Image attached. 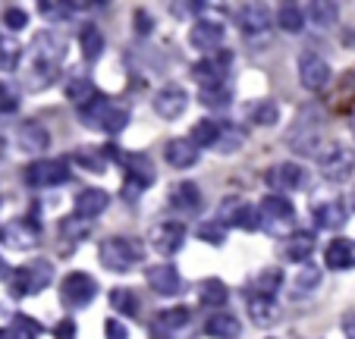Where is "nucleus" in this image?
Wrapping results in <instances>:
<instances>
[{
	"mask_svg": "<svg viewBox=\"0 0 355 339\" xmlns=\"http://www.w3.org/2000/svg\"><path fill=\"white\" fill-rule=\"evenodd\" d=\"M135 32H139V35L155 32V19H148L145 10H139V13H135Z\"/></svg>",
	"mask_w": 355,
	"mask_h": 339,
	"instance_id": "54",
	"label": "nucleus"
},
{
	"mask_svg": "<svg viewBox=\"0 0 355 339\" xmlns=\"http://www.w3.org/2000/svg\"><path fill=\"white\" fill-rule=\"evenodd\" d=\"M230 67H233V53H230V51L208 53V57H201V60L192 67V79L198 82V88H217V85H227Z\"/></svg>",
	"mask_w": 355,
	"mask_h": 339,
	"instance_id": "9",
	"label": "nucleus"
},
{
	"mask_svg": "<svg viewBox=\"0 0 355 339\" xmlns=\"http://www.w3.org/2000/svg\"><path fill=\"white\" fill-rule=\"evenodd\" d=\"M318 170L327 182H349L355 173V148L334 141L324 151H318Z\"/></svg>",
	"mask_w": 355,
	"mask_h": 339,
	"instance_id": "7",
	"label": "nucleus"
},
{
	"mask_svg": "<svg viewBox=\"0 0 355 339\" xmlns=\"http://www.w3.org/2000/svg\"><path fill=\"white\" fill-rule=\"evenodd\" d=\"M305 16H309V22H315L318 28H334L336 19H340V7L327 3V0H315V3L305 7Z\"/></svg>",
	"mask_w": 355,
	"mask_h": 339,
	"instance_id": "35",
	"label": "nucleus"
},
{
	"mask_svg": "<svg viewBox=\"0 0 355 339\" xmlns=\"http://www.w3.org/2000/svg\"><path fill=\"white\" fill-rule=\"evenodd\" d=\"M198 154L201 151L192 139H173L164 148V157H167V164L173 166V170H189V166H195L198 164Z\"/></svg>",
	"mask_w": 355,
	"mask_h": 339,
	"instance_id": "23",
	"label": "nucleus"
},
{
	"mask_svg": "<svg viewBox=\"0 0 355 339\" xmlns=\"http://www.w3.org/2000/svg\"><path fill=\"white\" fill-rule=\"evenodd\" d=\"M107 205H110V195L104 192V189H82L73 205V214L82 220H94L107 211Z\"/></svg>",
	"mask_w": 355,
	"mask_h": 339,
	"instance_id": "22",
	"label": "nucleus"
},
{
	"mask_svg": "<svg viewBox=\"0 0 355 339\" xmlns=\"http://www.w3.org/2000/svg\"><path fill=\"white\" fill-rule=\"evenodd\" d=\"M79 116L88 129H94V132H107V135H116L129 126V107L114 104V101L104 98V94H101L94 104H88L85 110H79Z\"/></svg>",
	"mask_w": 355,
	"mask_h": 339,
	"instance_id": "3",
	"label": "nucleus"
},
{
	"mask_svg": "<svg viewBox=\"0 0 355 339\" xmlns=\"http://www.w3.org/2000/svg\"><path fill=\"white\" fill-rule=\"evenodd\" d=\"M26 22H28V13L22 7H7V10H3V26H7L10 32L26 28Z\"/></svg>",
	"mask_w": 355,
	"mask_h": 339,
	"instance_id": "51",
	"label": "nucleus"
},
{
	"mask_svg": "<svg viewBox=\"0 0 355 339\" xmlns=\"http://www.w3.org/2000/svg\"><path fill=\"white\" fill-rule=\"evenodd\" d=\"M57 79V67H41V63H32V73L26 76L28 88H44Z\"/></svg>",
	"mask_w": 355,
	"mask_h": 339,
	"instance_id": "47",
	"label": "nucleus"
},
{
	"mask_svg": "<svg viewBox=\"0 0 355 339\" xmlns=\"http://www.w3.org/2000/svg\"><path fill=\"white\" fill-rule=\"evenodd\" d=\"M3 157H7V139L0 135V164H3Z\"/></svg>",
	"mask_w": 355,
	"mask_h": 339,
	"instance_id": "57",
	"label": "nucleus"
},
{
	"mask_svg": "<svg viewBox=\"0 0 355 339\" xmlns=\"http://www.w3.org/2000/svg\"><path fill=\"white\" fill-rule=\"evenodd\" d=\"M7 333H10V339H38L41 336V324L35 318H28V314H13Z\"/></svg>",
	"mask_w": 355,
	"mask_h": 339,
	"instance_id": "38",
	"label": "nucleus"
},
{
	"mask_svg": "<svg viewBox=\"0 0 355 339\" xmlns=\"http://www.w3.org/2000/svg\"><path fill=\"white\" fill-rule=\"evenodd\" d=\"M205 333L211 339H239L242 336V324L236 314H227V311H217L205 320Z\"/></svg>",
	"mask_w": 355,
	"mask_h": 339,
	"instance_id": "27",
	"label": "nucleus"
},
{
	"mask_svg": "<svg viewBox=\"0 0 355 339\" xmlns=\"http://www.w3.org/2000/svg\"><path fill=\"white\" fill-rule=\"evenodd\" d=\"M10 277H13V270H10V264H7V261L0 258V279H10Z\"/></svg>",
	"mask_w": 355,
	"mask_h": 339,
	"instance_id": "56",
	"label": "nucleus"
},
{
	"mask_svg": "<svg viewBox=\"0 0 355 339\" xmlns=\"http://www.w3.org/2000/svg\"><path fill=\"white\" fill-rule=\"evenodd\" d=\"M16 141H19V148L26 154H41L51 148V132H47L38 120H26L16 129Z\"/></svg>",
	"mask_w": 355,
	"mask_h": 339,
	"instance_id": "21",
	"label": "nucleus"
},
{
	"mask_svg": "<svg viewBox=\"0 0 355 339\" xmlns=\"http://www.w3.org/2000/svg\"><path fill=\"white\" fill-rule=\"evenodd\" d=\"M311 252H315V236L311 233H293L286 239V261H295V264H302V261H309Z\"/></svg>",
	"mask_w": 355,
	"mask_h": 339,
	"instance_id": "36",
	"label": "nucleus"
},
{
	"mask_svg": "<svg viewBox=\"0 0 355 339\" xmlns=\"http://www.w3.org/2000/svg\"><path fill=\"white\" fill-rule=\"evenodd\" d=\"M230 226H236L242 233H258L261 229V211L255 205H236L230 211Z\"/></svg>",
	"mask_w": 355,
	"mask_h": 339,
	"instance_id": "33",
	"label": "nucleus"
},
{
	"mask_svg": "<svg viewBox=\"0 0 355 339\" xmlns=\"http://www.w3.org/2000/svg\"><path fill=\"white\" fill-rule=\"evenodd\" d=\"M19 110V88L13 82H0V113H16Z\"/></svg>",
	"mask_w": 355,
	"mask_h": 339,
	"instance_id": "49",
	"label": "nucleus"
},
{
	"mask_svg": "<svg viewBox=\"0 0 355 339\" xmlns=\"http://www.w3.org/2000/svg\"><path fill=\"white\" fill-rule=\"evenodd\" d=\"M245 311H248V320L255 327H274L280 320V305L274 299H264V295H248L245 299Z\"/></svg>",
	"mask_w": 355,
	"mask_h": 339,
	"instance_id": "24",
	"label": "nucleus"
},
{
	"mask_svg": "<svg viewBox=\"0 0 355 339\" xmlns=\"http://www.w3.org/2000/svg\"><path fill=\"white\" fill-rule=\"evenodd\" d=\"M258 211H261V229L270 236H289V233H299L295 229V207L289 198H283V195H274L270 192L268 198L258 205Z\"/></svg>",
	"mask_w": 355,
	"mask_h": 339,
	"instance_id": "6",
	"label": "nucleus"
},
{
	"mask_svg": "<svg viewBox=\"0 0 355 339\" xmlns=\"http://www.w3.org/2000/svg\"><path fill=\"white\" fill-rule=\"evenodd\" d=\"M110 308L116 314H123V318H135L139 314V295L126 286H116V289H110Z\"/></svg>",
	"mask_w": 355,
	"mask_h": 339,
	"instance_id": "37",
	"label": "nucleus"
},
{
	"mask_svg": "<svg viewBox=\"0 0 355 339\" xmlns=\"http://www.w3.org/2000/svg\"><path fill=\"white\" fill-rule=\"evenodd\" d=\"M349 223V205L340 198H327L315 205V226L318 229H343Z\"/></svg>",
	"mask_w": 355,
	"mask_h": 339,
	"instance_id": "19",
	"label": "nucleus"
},
{
	"mask_svg": "<svg viewBox=\"0 0 355 339\" xmlns=\"http://www.w3.org/2000/svg\"><path fill=\"white\" fill-rule=\"evenodd\" d=\"M201 3H170V13L173 16H189V13H201Z\"/></svg>",
	"mask_w": 355,
	"mask_h": 339,
	"instance_id": "55",
	"label": "nucleus"
},
{
	"mask_svg": "<svg viewBox=\"0 0 355 339\" xmlns=\"http://www.w3.org/2000/svg\"><path fill=\"white\" fill-rule=\"evenodd\" d=\"M321 123H324V110L318 104H305L295 113L293 126L286 132V145L295 154H315L321 148Z\"/></svg>",
	"mask_w": 355,
	"mask_h": 339,
	"instance_id": "1",
	"label": "nucleus"
},
{
	"mask_svg": "<svg viewBox=\"0 0 355 339\" xmlns=\"http://www.w3.org/2000/svg\"><path fill=\"white\" fill-rule=\"evenodd\" d=\"M198 101H201L205 107H211V110H223V107H230V101H233V88H230V85L201 88V92H198Z\"/></svg>",
	"mask_w": 355,
	"mask_h": 339,
	"instance_id": "41",
	"label": "nucleus"
},
{
	"mask_svg": "<svg viewBox=\"0 0 355 339\" xmlns=\"http://www.w3.org/2000/svg\"><path fill=\"white\" fill-rule=\"evenodd\" d=\"M110 148V157L120 160L123 170H126V182H123V195H129V201H135V195L145 192L148 186H155V164L148 154H123L116 151V145H107Z\"/></svg>",
	"mask_w": 355,
	"mask_h": 339,
	"instance_id": "4",
	"label": "nucleus"
},
{
	"mask_svg": "<svg viewBox=\"0 0 355 339\" xmlns=\"http://www.w3.org/2000/svg\"><path fill=\"white\" fill-rule=\"evenodd\" d=\"M340 330H343V336L346 339H355V308L340 318Z\"/></svg>",
	"mask_w": 355,
	"mask_h": 339,
	"instance_id": "53",
	"label": "nucleus"
},
{
	"mask_svg": "<svg viewBox=\"0 0 355 339\" xmlns=\"http://www.w3.org/2000/svg\"><path fill=\"white\" fill-rule=\"evenodd\" d=\"M198 299L205 308H223L230 299V289L223 279L217 277H208V279H201V286H198Z\"/></svg>",
	"mask_w": 355,
	"mask_h": 339,
	"instance_id": "32",
	"label": "nucleus"
},
{
	"mask_svg": "<svg viewBox=\"0 0 355 339\" xmlns=\"http://www.w3.org/2000/svg\"><path fill=\"white\" fill-rule=\"evenodd\" d=\"M73 160L85 173H104L114 157H110V148H104V151H101V148H79V151L73 154Z\"/></svg>",
	"mask_w": 355,
	"mask_h": 339,
	"instance_id": "29",
	"label": "nucleus"
},
{
	"mask_svg": "<svg viewBox=\"0 0 355 339\" xmlns=\"http://www.w3.org/2000/svg\"><path fill=\"white\" fill-rule=\"evenodd\" d=\"M69 164L67 160H35L22 170V180L32 189H57L63 182H69Z\"/></svg>",
	"mask_w": 355,
	"mask_h": 339,
	"instance_id": "8",
	"label": "nucleus"
},
{
	"mask_svg": "<svg viewBox=\"0 0 355 339\" xmlns=\"http://www.w3.org/2000/svg\"><path fill=\"white\" fill-rule=\"evenodd\" d=\"M324 267L327 270H349L355 267V239H334L324 248Z\"/></svg>",
	"mask_w": 355,
	"mask_h": 339,
	"instance_id": "25",
	"label": "nucleus"
},
{
	"mask_svg": "<svg viewBox=\"0 0 355 339\" xmlns=\"http://www.w3.org/2000/svg\"><path fill=\"white\" fill-rule=\"evenodd\" d=\"M79 47L88 63L101 60V53H104V35H101V28L94 26V22H85V26L79 28Z\"/></svg>",
	"mask_w": 355,
	"mask_h": 339,
	"instance_id": "31",
	"label": "nucleus"
},
{
	"mask_svg": "<svg viewBox=\"0 0 355 339\" xmlns=\"http://www.w3.org/2000/svg\"><path fill=\"white\" fill-rule=\"evenodd\" d=\"M242 141H245V132L236 126H227V129H220V139L214 141V151L217 154H236L242 148Z\"/></svg>",
	"mask_w": 355,
	"mask_h": 339,
	"instance_id": "43",
	"label": "nucleus"
},
{
	"mask_svg": "<svg viewBox=\"0 0 355 339\" xmlns=\"http://www.w3.org/2000/svg\"><path fill=\"white\" fill-rule=\"evenodd\" d=\"M220 129L223 126L217 120H198L192 126V135H189V139H192L198 148H214V141L220 139Z\"/></svg>",
	"mask_w": 355,
	"mask_h": 339,
	"instance_id": "39",
	"label": "nucleus"
},
{
	"mask_svg": "<svg viewBox=\"0 0 355 339\" xmlns=\"http://www.w3.org/2000/svg\"><path fill=\"white\" fill-rule=\"evenodd\" d=\"M63 94H67L69 104H76L79 110H85L88 104H94V101L101 98L98 85H94L92 79H85V76H76V79L67 82V88H63Z\"/></svg>",
	"mask_w": 355,
	"mask_h": 339,
	"instance_id": "28",
	"label": "nucleus"
},
{
	"mask_svg": "<svg viewBox=\"0 0 355 339\" xmlns=\"http://www.w3.org/2000/svg\"><path fill=\"white\" fill-rule=\"evenodd\" d=\"M0 233H3V229H0Z\"/></svg>",
	"mask_w": 355,
	"mask_h": 339,
	"instance_id": "61",
	"label": "nucleus"
},
{
	"mask_svg": "<svg viewBox=\"0 0 355 339\" xmlns=\"http://www.w3.org/2000/svg\"><path fill=\"white\" fill-rule=\"evenodd\" d=\"M38 13L47 19H69L76 13L73 3H38Z\"/></svg>",
	"mask_w": 355,
	"mask_h": 339,
	"instance_id": "50",
	"label": "nucleus"
},
{
	"mask_svg": "<svg viewBox=\"0 0 355 339\" xmlns=\"http://www.w3.org/2000/svg\"><path fill=\"white\" fill-rule=\"evenodd\" d=\"M92 233V223H88V220H82V217H67L60 223V236H63V242H82L85 239V236Z\"/></svg>",
	"mask_w": 355,
	"mask_h": 339,
	"instance_id": "42",
	"label": "nucleus"
},
{
	"mask_svg": "<svg viewBox=\"0 0 355 339\" xmlns=\"http://www.w3.org/2000/svg\"><path fill=\"white\" fill-rule=\"evenodd\" d=\"M305 22H309V16H305L302 3H280V10H277V26H280L283 32L295 35L305 28Z\"/></svg>",
	"mask_w": 355,
	"mask_h": 339,
	"instance_id": "34",
	"label": "nucleus"
},
{
	"mask_svg": "<svg viewBox=\"0 0 355 339\" xmlns=\"http://www.w3.org/2000/svg\"><path fill=\"white\" fill-rule=\"evenodd\" d=\"M22 60V44L16 38H0V73H16Z\"/></svg>",
	"mask_w": 355,
	"mask_h": 339,
	"instance_id": "40",
	"label": "nucleus"
},
{
	"mask_svg": "<svg viewBox=\"0 0 355 339\" xmlns=\"http://www.w3.org/2000/svg\"><path fill=\"white\" fill-rule=\"evenodd\" d=\"M60 299L67 308H88L98 299V283H94V277L85 270L67 273V279L60 283Z\"/></svg>",
	"mask_w": 355,
	"mask_h": 339,
	"instance_id": "10",
	"label": "nucleus"
},
{
	"mask_svg": "<svg viewBox=\"0 0 355 339\" xmlns=\"http://www.w3.org/2000/svg\"><path fill=\"white\" fill-rule=\"evenodd\" d=\"M268 186L274 195H286V192H299V189L309 186V173L302 164H293V160H283V164L270 166L268 170Z\"/></svg>",
	"mask_w": 355,
	"mask_h": 339,
	"instance_id": "11",
	"label": "nucleus"
},
{
	"mask_svg": "<svg viewBox=\"0 0 355 339\" xmlns=\"http://www.w3.org/2000/svg\"><path fill=\"white\" fill-rule=\"evenodd\" d=\"M141 254H145V248H141V242L132 239V236H107V239L101 242V248H98L101 267L110 270V273L132 270V267L141 261Z\"/></svg>",
	"mask_w": 355,
	"mask_h": 339,
	"instance_id": "2",
	"label": "nucleus"
},
{
	"mask_svg": "<svg viewBox=\"0 0 355 339\" xmlns=\"http://www.w3.org/2000/svg\"><path fill=\"white\" fill-rule=\"evenodd\" d=\"M145 279H148V286L155 289L157 295H176L182 289V277H180V270H176L173 264H155V267H148Z\"/></svg>",
	"mask_w": 355,
	"mask_h": 339,
	"instance_id": "20",
	"label": "nucleus"
},
{
	"mask_svg": "<svg viewBox=\"0 0 355 339\" xmlns=\"http://www.w3.org/2000/svg\"><path fill=\"white\" fill-rule=\"evenodd\" d=\"M299 82L302 88H309V92H321V88L330 85V79H334V69H330V63L324 60L321 53H299Z\"/></svg>",
	"mask_w": 355,
	"mask_h": 339,
	"instance_id": "12",
	"label": "nucleus"
},
{
	"mask_svg": "<svg viewBox=\"0 0 355 339\" xmlns=\"http://www.w3.org/2000/svg\"><path fill=\"white\" fill-rule=\"evenodd\" d=\"M349 129H352V135H355V116H352V123H349Z\"/></svg>",
	"mask_w": 355,
	"mask_h": 339,
	"instance_id": "58",
	"label": "nucleus"
},
{
	"mask_svg": "<svg viewBox=\"0 0 355 339\" xmlns=\"http://www.w3.org/2000/svg\"><path fill=\"white\" fill-rule=\"evenodd\" d=\"M223 38H227V28H223L217 19H195L192 32H189V44H192L201 57L223 51V47H220Z\"/></svg>",
	"mask_w": 355,
	"mask_h": 339,
	"instance_id": "15",
	"label": "nucleus"
},
{
	"mask_svg": "<svg viewBox=\"0 0 355 339\" xmlns=\"http://www.w3.org/2000/svg\"><path fill=\"white\" fill-rule=\"evenodd\" d=\"M67 57V38H60L57 32L44 28L32 38V63L41 67H60V60Z\"/></svg>",
	"mask_w": 355,
	"mask_h": 339,
	"instance_id": "14",
	"label": "nucleus"
},
{
	"mask_svg": "<svg viewBox=\"0 0 355 339\" xmlns=\"http://www.w3.org/2000/svg\"><path fill=\"white\" fill-rule=\"evenodd\" d=\"M51 279H54V264L44 258H35L13 270V277H10V295L13 299H26V295L44 293L51 286Z\"/></svg>",
	"mask_w": 355,
	"mask_h": 339,
	"instance_id": "5",
	"label": "nucleus"
},
{
	"mask_svg": "<svg viewBox=\"0 0 355 339\" xmlns=\"http://www.w3.org/2000/svg\"><path fill=\"white\" fill-rule=\"evenodd\" d=\"M270 13L264 3H245V7L236 10V26L242 28V35H248V38H258V35L270 32Z\"/></svg>",
	"mask_w": 355,
	"mask_h": 339,
	"instance_id": "17",
	"label": "nucleus"
},
{
	"mask_svg": "<svg viewBox=\"0 0 355 339\" xmlns=\"http://www.w3.org/2000/svg\"><path fill=\"white\" fill-rule=\"evenodd\" d=\"M189 107V92L182 85H176V82H170V85L157 88L155 94V113L157 116H164V120H176V116H182Z\"/></svg>",
	"mask_w": 355,
	"mask_h": 339,
	"instance_id": "16",
	"label": "nucleus"
},
{
	"mask_svg": "<svg viewBox=\"0 0 355 339\" xmlns=\"http://www.w3.org/2000/svg\"><path fill=\"white\" fill-rule=\"evenodd\" d=\"M0 239L7 242L10 248H19V252H26V248L38 245L41 229H38V223H32V220H10V223L3 226Z\"/></svg>",
	"mask_w": 355,
	"mask_h": 339,
	"instance_id": "18",
	"label": "nucleus"
},
{
	"mask_svg": "<svg viewBox=\"0 0 355 339\" xmlns=\"http://www.w3.org/2000/svg\"><path fill=\"white\" fill-rule=\"evenodd\" d=\"M104 339H129V327L116 318L104 320Z\"/></svg>",
	"mask_w": 355,
	"mask_h": 339,
	"instance_id": "52",
	"label": "nucleus"
},
{
	"mask_svg": "<svg viewBox=\"0 0 355 339\" xmlns=\"http://www.w3.org/2000/svg\"><path fill=\"white\" fill-rule=\"evenodd\" d=\"M201 189L195 186V182H180V186H173V192H170V205L176 207V211L182 214H195L201 207Z\"/></svg>",
	"mask_w": 355,
	"mask_h": 339,
	"instance_id": "30",
	"label": "nucleus"
},
{
	"mask_svg": "<svg viewBox=\"0 0 355 339\" xmlns=\"http://www.w3.org/2000/svg\"><path fill=\"white\" fill-rule=\"evenodd\" d=\"M321 283V270L318 267H311V264H305L299 273H295V283H293V293L295 295H302V293H311V289Z\"/></svg>",
	"mask_w": 355,
	"mask_h": 339,
	"instance_id": "45",
	"label": "nucleus"
},
{
	"mask_svg": "<svg viewBox=\"0 0 355 339\" xmlns=\"http://www.w3.org/2000/svg\"><path fill=\"white\" fill-rule=\"evenodd\" d=\"M227 223H220V220H208V223L198 226V239L201 242H211V245H223V239H227V229H223Z\"/></svg>",
	"mask_w": 355,
	"mask_h": 339,
	"instance_id": "48",
	"label": "nucleus"
},
{
	"mask_svg": "<svg viewBox=\"0 0 355 339\" xmlns=\"http://www.w3.org/2000/svg\"><path fill=\"white\" fill-rule=\"evenodd\" d=\"M0 339H10V333H7V330H3V333H0Z\"/></svg>",
	"mask_w": 355,
	"mask_h": 339,
	"instance_id": "59",
	"label": "nucleus"
},
{
	"mask_svg": "<svg viewBox=\"0 0 355 339\" xmlns=\"http://www.w3.org/2000/svg\"><path fill=\"white\" fill-rule=\"evenodd\" d=\"M352 211H355V192H352Z\"/></svg>",
	"mask_w": 355,
	"mask_h": 339,
	"instance_id": "60",
	"label": "nucleus"
},
{
	"mask_svg": "<svg viewBox=\"0 0 355 339\" xmlns=\"http://www.w3.org/2000/svg\"><path fill=\"white\" fill-rule=\"evenodd\" d=\"M186 223L180 220H161V223L151 226V233H148V242L151 248L161 254H176L182 245H186Z\"/></svg>",
	"mask_w": 355,
	"mask_h": 339,
	"instance_id": "13",
	"label": "nucleus"
},
{
	"mask_svg": "<svg viewBox=\"0 0 355 339\" xmlns=\"http://www.w3.org/2000/svg\"><path fill=\"white\" fill-rule=\"evenodd\" d=\"M283 286V270L280 267H264V270H258L255 277L248 279V295H264V299H274L277 293H280Z\"/></svg>",
	"mask_w": 355,
	"mask_h": 339,
	"instance_id": "26",
	"label": "nucleus"
},
{
	"mask_svg": "<svg viewBox=\"0 0 355 339\" xmlns=\"http://www.w3.org/2000/svg\"><path fill=\"white\" fill-rule=\"evenodd\" d=\"M277 120H280V107L274 101H261L252 107V123H258V126H274Z\"/></svg>",
	"mask_w": 355,
	"mask_h": 339,
	"instance_id": "46",
	"label": "nucleus"
},
{
	"mask_svg": "<svg viewBox=\"0 0 355 339\" xmlns=\"http://www.w3.org/2000/svg\"><path fill=\"white\" fill-rule=\"evenodd\" d=\"M189 308H182V305H176V308H167V311H161L157 314V324L161 327H167L170 333H176V330H182V327H189Z\"/></svg>",
	"mask_w": 355,
	"mask_h": 339,
	"instance_id": "44",
	"label": "nucleus"
}]
</instances>
